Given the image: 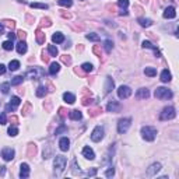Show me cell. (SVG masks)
I'll list each match as a JSON object with an SVG mask.
<instances>
[{"label":"cell","instance_id":"obj_1","mask_svg":"<svg viewBox=\"0 0 179 179\" xmlns=\"http://www.w3.org/2000/svg\"><path fill=\"white\" fill-rule=\"evenodd\" d=\"M67 165V160L66 157H63V155H56L53 160V167H55V175L59 176L60 173L64 171V168H66Z\"/></svg>","mask_w":179,"mask_h":179},{"label":"cell","instance_id":"obj_2","mask_svg":"<svg viewBox=\"0 0 179 179\" xmlns=\"http://www.w3.org/2000/svg\"><path fill=\"white\" fill-rule=\"evenodd\" d=\"M44 76H45V70L39 66H35V67H29L27 70V73L24 74V77H28V79H32V80H39Z\"/></svg>","mask_w":179,"mask_h":179},{"label":"cell","instance_id":"obj_3","mask_svg":"<svg viewBox=\"0 0 179 179\" xmlns=\"http://www.w3.org/2000/svg\"><path fill=\"white\" fill-rule=\"evenodd\" d=\"M142 136L147 142H153V140H155V136H157V129L153 127V126H143Z\"/></svg>","mask_w":179,"mask_h":179},{"label":"cell","instance_id":"obj_4","mask_svg":"<svg viewBox=\"0 0 179 179\" xmlns=\"http://www.w3.org/2000/svg\"><path fill=\"white\" fill-rule=\"evenodd\" d=\"M154 97L158 98V99H169V98L173 97V94H172V91H171V90H168V88L158 87L157 90L154 91Z\"/></svg>","mask_w":179,"mask_h":179},{"label":"cell","instance_id":"obj_5","mask_svg":"<svg viewBox=\"0 0 179 179\" xmlns=\"http://www.w3.org/2000/svg\"><path fill=\"white\" fill-rule=\"evenodd\" d=\"M176 116V112H175V108L173 107H165L162 109V112L160 113V119L161 120H171Z\"/></svg>","mask_w":179,"mask_h":179},{"label":"cell","instance_id":"obj_6","mask_svg":"<svg viewBox=\"0 0 179 179\" xmlns=\"http://www.w3.org/2000/svg\"><path fill=\"white\" fill-rule=\"evenodd\" d=\"M130 125H132V119H130V118H123V119H120L119 123H118V133H119V134H125V133L129 130Z\"/></svg>","mask_w":179,"mask_h":179},{"label":"cell","instance_id":"obj_7","mask_svg":"<svg viewBox=\"0 0 179 179\" xmlns=\"http://www.w3.org/2000/svg\"><path fill=\"white\" fill-rule=\"evenodd\" d=\"M104 134H105L104 127H102V126H95L94 130H92V133H91V140L94 143H98L104 138Z\"/></svg>","mask_w":179,"mask_h":179},{"label":"cell","instance_id":"obj_8","mask_svg":"<svg viewBox=\"0 0 179 179\" xmlns=\"http://www.w3.org/2000/svg\"><path fill=\"white\" fill-rule=\"evenodd\" d=\"M132 95V88L127 87V85H120L118 88V97L120 99H126V98H129Z\"/></svg>","mask_w":179,"mask_h":179},{"label":"cell","instance_id":"obj_9","mask_svg":"<svg viewBox=\"0 0 179 179\" xmlns=\"http://www.w3.org/2000/svg\"><path fill=\"white\" fill-rule=\"evenodd\" d=\"M161 168H162V165H161L160 162H154V164H151L150 167L147 168V176H154V175H157L158 172L161 171Z\"/></svg>","mask_w":179,"mask_h":179},{"label":"cell","instance_id":"obj_10","mask_svg":"<svg viewBox=\"0 0 179 179\" xmlns=\"http://www.w3.org/2000/svg\"><path fill=\"white\" fill-rule=\"evenodd\" d=\"M14 155H16V151L10 147H4L2 150V157H3L4 161H11L14 158Z\"/></svg>","mask_w":179,"mask_h":179},{"label":"cell","instance_id":"obj_11","mask_svg":"<svg viewBox=\"0 0 179 179\" xmlns=\"http://www.w3.org/2000/svg\"><path fill=\"white\" fill-rule=\"evenodd\" d=\"M122 109V105L118 102V101H109L108 102V105H107V111L108 112H113V113H118L119 111Z\"/></svg>","mask_w":179,"mask_h":179},{"label":"cell","instance_id":"obj_12","mask_svg":"<svg viewBox=\"0 0 179 179\" xmlns=\"http://www.w3.org/2000/svg\"><path fill=\"white\" fill-rule=\"evenodd\" d=\"M83 157L85 158V160H90V161H92L95 158V153H94V150H92L91 147H84L83 148Z\"/></svg>","mask_w":179,"mask_h":179},{"label":"cell","instance_id":"obj_13","mask_svg":"<svg viewBox=\"0 0 179 179\" xmlns=\"http://www.w3.org/2000/svg\"><path fill=\"white\" fill-rule=\"evenodd\" d=\"M29 176V165L28 164H21L20 165V178L21 179H25Z\"/></svg>","mask_w":179,"mask_h":179},{"label":"cell","instance_id":"obj_14","mask_svg":"<svg viewBox=\"0 0 179 179\" xmlns=\"http://www.w3.org/2000/svg\"><path fill=\"white\" fill-rule=\"evenodd\" d=\"M113 87H115V81H113L111 77H107V79H105V87H104L105 91H104V94L105 95L109 94V92L113 90Z\"/></svg>","mask_w":179,"mask_h":179},{"label":"cell","instance_id":"obj_15","mask_svg":"<svg viewBox=\"0 0 179 179\" xmlns=\"http://www.w3.org/2000/svg\"><path fill=\"white\" fill-rule=\"evenodd\" d=\"M118 6L122 9L120 11V16H127V6H129V0H118Z\"/></svg>","mask_w":179,"mask_h":179},{"label":"cell","instance_id":"obj_16","mask_svg":"<svg viewBox=\"0 0 179 179\" xmlns=\"http://www.w3.org/2000/svg\"><path fill=\"white\" fill-rule=\"evenodd\" d=\"M136 97L138 99H147L150 97V91H148L147 88H138L137 92H136Z\"/></svg>","mask_w":179,"mask_h":179},{"label":"cell","instance_id":"obj_17","mask_svg":"<svg viewBox=\"0 0 179 179\" xmlns=\"http://www.w3.org/2000/svg\"><path fill=\"white\" fill-rule=\"evenodd\" d=\"M59 148L62 151H67L70 148V140L67 137H62L59 140Z\"/></svg>","mask_w":179,"mask_h":179},{"label":"cell","instance_id":"obj_18","mask_svg":"<svg viewBox=\"0 0 179 179\" xmlns=\"http://www.w3.org/2000/svg\"><path fill=\"white\" fill-rule=\"evenodd\" d=\"M142 46L144 48V49H153L155 52V56L157 57H160L161 56V53H160V50L157 49V46H154V45L151 44L150 41H143V44H142Z\"/></svg>","mask_w":179,"mask_h":179},{"label":"cell","instance_id":"obj_19","mask_svg":"<svg viewBox=\"0 0 179 179\" xmlns=\"http://www.w3.org/2000/svg\"><path fill=\"white\" fill-rule=\"evenodd\" d=\"M164 18H175L176 17V11H175V7H167L165 11H164Z\"/></svg>","mask_w":179,"mask_h":179},{"label":"cell","instance_id":"obj_20","mask_svg":"<svg viewBox=\"0 0 179 179\" xmlns=\"http://www.w3.org/2000/svg\"><path fill=\"white\" fill-rule=\"evenodd\" d=\"M160 80L162 83H169L171 80H172V76H171L169 70H168V69L162 70V72H161V76H160Z\"/></svg>","mask_w":179,"mask_h":179},{"label":"cell","instance_id":"obj_21","mask_svg":"<svg viewBox=\"0 0 179 179\" xmlns=\"http://www.w3.org/2000/svg\"><path fill=\"white\" fill-rule=\"evenodd\" d=\"M69 118L72 120H80L83 118V113L80 112L79 109H73V111H70L69 112Z\"/></svg>","mask_w":179,"mask_h":179},{"label":"cell","instance_id":"obj_22","mask_svg":"<svg viewBox=\"0 0 179 179\" xmlns=\"http://www.w3.org/2000/svg\"><path fill=\"white\" fill-rule=\"evenodd\" d=\"M16 49H17V52H18L20 55H24V53H27V49H28V46H27L25 41H20L18 44H17Z\"/></svg>","mask_w":179,"mask_h":179},{"label":"cell","instance_id":"obj_23","mask_svg":"<svg viewBox=\"0 0 179 179\" xmlns=\"http://www.w3.org/2000/svg\"><path fill=\"white\" fill-rule=\"evenodd\" d=\"M63 41H64V35L62 32H56V34L52 35V42L53 44H62Z\"/></svg>","mask_w":179,"mask_h":179},{"label":"cell","instance_id":"obj_24","mask_svg":"<svg viewBox=\"0 0 179 179\" xmlns=\"http://www.w3.org/2000/svg\"><path fill=\"white\" fill-rule=\"evenodd\" d=\"M59 70H60V64H59V63H56V62L50 63V67H49V74L50 76H55L56 73H59Z\"/></svg>","mask_w":179,"mask_h":179},{"label":"cell","instance_id":"obj_25","mask_svg":"<svg viewBox=\"0 0 179 179\" xmlns=\"http://www.w3.org/2000/svg\"><path fill=\"white\" fill-rule=\"evenodd\" d=\"M63 99H64V102H67V104H74L76 102V97L72 92H64V94H63Z\"/></svg>","mask_w":179,"mask_h":179},{"label":"cell","instance_id":"obj_26","mask_svg":"<svg viewBox=\"0 0 179 179\" xmlns=\"http://www.w3.org/2000/svg\"><path fill=\"white\" fill-rule=\"evenodd\" d=\"M46 87L45 85H39V87L37 88V91H35V94H37V97H39V98H44L45 95H46Z\"/></svg>","mask_w":179,"mask_h":179},{"label":"cell","instance_id":"obj_27","mask_svg":"<svg viewBox=\"0 0 179 179\" xmlns=\"http://www.w3.org/2000/svg\"><path fill=\"white\" fill-rule=\"evenodd\" d=\"M137 21H138V24L142 25V27H146V28H148V27L153 25V21H151L150 18H138Z\"/></svg>","mask_w":179,"mask_h":179},{"label":"cell","instance_id":"obj_28","mask_svg":"<svg viewBox=\"0 0 179 179\" xmlns=\"http://www.w3.org/2000/svg\"><path fill=\"white\" fill-rule=\"evenodd\" d=\"M20 67V62L18 60H10L9 63V70H11V72H16V70H18Z\"/></svg>","mask_w":179,"mask_h":179},{"label":"cell","instance_id":"obj_29","mask_svg":"<svg viewBox=\"0 0 179 179\" xmlns=\"http://www.w3.org/2000/svg\"><path fill=\"white\" fill-rule=\"evenodd\" d=\"M144 74L148 76V77H155V76H157V70H155L154 67H146Z\"/></svg>","mask_w":179,"mask_h":179},{"label":"cell","instance_id":"obj_30","mask_svg":"<svg viewBox=\"0 0 179 179\" xmlns=\"http://www.w3.org/2000/svg\"><path fill=\"white\" fill-rule=\"evenodd\" d=\"M104 48H105V52H107V53H111V52H112V48H113V42L111 41V39H107V41L104 42Z\"/></svg>","mask_w":179,"mask_h":179},{"label":"cell","instance_id":"obj_31","mask_svg":"<svg viewBox=\"0 0 179 179\" xmlns=\"http://www.w3.org/2000/svg\"><path fill=\"white\" fill-rule=\"evenodd\" d=\"M37 42L39 45H42L45 42V34L41 31V29H38V31H37Z\"/></svg>","mask_w":179,"mask_h":179},{"label":"cell","instance_id":"obj_32","mask_svg":"<svg viewBox=\"0 0 179 179\" xmlns=\"http://www.w3.org/2000/svg\"><path fill=\"white\" fill-rule=\"evenodd\" d=\"M48 52H49L50 56H57V53H59V50L55 45H48Z\"/></svg>","mask_w":179,"mask_h":179},{"label":"cell","instance_id":"obj_33","mask_svg":"<svg viewBox=\"0 0 179 179\" xmlns=\"http://www.w3.org/2000/svg\"><path fill=\"white\" fill-rule=\"evenodd\" d=\"M85 38H87V39H90V41H94V42L99 41V35L95 34V32H90V34H87V35H85Z\"/></svg>","mask_w":179,"mask_h":179},{"label":"cell","instance_id":"obj_34","mask_svg":"<svg viewBox=\"0 0 179 179\" xmlns=\"http://www.w3.org/2000/svg\"><path fill=\"white\" fill-rule=\"evenodd\" d=\"M22 80H24V76H16V77L11 80V83H10V84H11V85H20L22 83Z\"/></svg>","mask_w":179,"mask_h":179},{"label":"cell","instance_id":"obj_35","mask_svg":"<svg viewBox=\"0 0 179 179\" xmlns=\"http://www.w3.org/2000/svg\"><path fill=\"white\" fill-rule=\"evenodd\" d=\"M2 46H3L4 50H13V48H14V44H13V41H4L3 44H2Z\"/></svg>","mask_w":179,"mask_h":179},{"label":"cell","instance_id":"obj_36","mask_svg":"<svg viewBox=\"0 0 179 179\" xmlns=\"http://www.w3.org/2000/svg\"><path fill=\"white\" fill-rule=\"evenodd\" d=\"M57 4L63 7H72L73 6V2L72 0H57Z\"/></svg>","mask_w":179,"mask_h":179},{"label":"cell","instance_id":"obj_37","mask_svg":"<svg viewBox=\"0 0 179 179\" xmlns=\"http://www.w3.org/2000/svg\"><path fill=\"white\" fill-rule=\"evenodd\" d=\"M81 69L84 70V72H87V73H91L92 70H94V67H92L91 63H83V64H81Z\"/></svg>","mask_w":179,"mask_h":179},{"label":"cell","instance_id":"obj_38","mask_svg":"<svg viewBox=\"0 0 179 179\" xmlns=\"http://www.w3.org/2000/svg\"><path fill=\"white\" fill-rule=\"evenodd\" d=\"M29 6H31L32 9H42V10L48 9V4H44V3H31Z\"/></svg>","mask_w":179,"mask_h":179},{"label":"cell","instance_id":"obj_39","mask_svg":"<svg viewBox=\"0 0 179 179\" xmlns=\"http://www.w3.org/2000/svg\"><path fill=\"white\" fill-rule=\"evenodd\" d=\"M7 133H9V136H11V137H14V136L18 134V129L17 127H14V126H10L9 130H7Z\"/></svg>","mask_w":179,"mask_h":179},{"label":"cell","instance_id":"obj_40","mask_svg":"<svg viewBox=\"0 0 179 179\" xmlns=\"http://www.w3.org/2000/svg\"><path fill=\"white\" fill-rule=\"evenodd\" d=\"M10 104L14 105V107H18V105L21 104V99H20L18 97H16V95H14V97H11V99H10Z\"/></svg>","mask_w":179,"mask_h":179},{"label":"cell","instance_id":"obj_41","mask_svg":"<svg viewBox=\"0 0 179 179\" xmlns=\"http://www.w3.org/2000/svg\"><path fill=\"white\" fill-rule=\"evenodd\" d=\"M113 175H115V168L111 165V167L108 168L107 171H105V176H107V178H112Z\"/></svg>","mask_w":179,"mask_h":179},{"label":"cell","instance_id":"obj_42","mask_svg":"<svg viewBox=\"0 0 179 179\" xmlns=\"http://www.w3.org/2000/svg\"><path fill=\"white\" fill-rule=\"evenodd\" d=\"M0 90H2V92H3V94H9V91H10V83H4V84H2Z\"/></svg>","mask_w":179,"mask_h":179},{"label":"cell","instance_id":"obj_43","mask_svg":"<svg viewBox=\"0 0 179 179\" xmlns=\"http://www.w3.org/2000/svg\"><path fill=\"white\" fill-rule=\"evenodd\" d=\"M72 172H73V175H77V173H79L80 172V167H77V161H73V171H72Z\"/></svg>","mask_w":179,"mask_h":179},{"label":"cell","instance_id":"obj_44","mask_svg":"<svg viewBox=\"0 0 179 179\" xmlns=\"http://www.w3.org/2000/svg\"><path fill=\"white\" fill-rule=\"evenodd\" d=\"M7 123V116L4 112H0V125H6Z\"/></svg>","mask_w":179,"mask_h":179},{"label":"cell","instance_id":"obj_45","mask_svg":"<svg viewBox=\"0 0 179 179\" xmlns=\"http://www.w3.org/2000/svg\"><path fill=\"white\" fill-rule=\"evenodd\" d=\"M63 132H67V126L66 125H62L59 129H56V132L55 133H56V134H60V133H63Z\"/></svg>","mask_w":179,"mask_h":179},{"label":"cell","instance_id":"obj_46","mask_svg":"<svg viewBox=\"0 0 179 179\" xmlns=\"http://www.w3.org/2000/svg\"><path fill=\"white\" fill-rule=\"evenodd\" d=\"M16 108H17V107H14V105H11V104L9 102V104L6 105V112H14V111H16Z\"/></svg>","mask_w":179,"mask_h":179},{"label":"cell","instance_id":"obj_47","mask_svg":"<svg viewBox=\"0 0 179 179\" xmlns=\"http://www.w3.org/2000/svg\"><path fill=\"white\" fill-rule=\"evenodd\" d=\"M87 175L88 176H95V175H97V168H92V169H90L87 172Z\"/></svg>","mask_w":179,"mask_h":179},{"label":"cell","instance_id":"obj_48","mask_svg":"<svg viewBox=\"0 0 179 179\" xmlns=\"http://www.w3.org/2000/svg\"><path fill=\"white\" fill-rule=\"evenodd\" d=\"M62 60H63L64 63H66V64H70V63H72V59H70L69 56H63V57H62Z\"/></svg>","mask_w":179,"mask_h":179},{"label":"cell","instance_id":"obj_49","mask_svg":"<svg viewBox=\"0 0 179 179\" xmlns=\"http://www.w3.org/2000/svg\"><path fill=\"white\" fill-rule=\"evenodd\" d=\"M4 73H6V66H4V64H2V63H0V76H3Z\"/></svg>","mask_w":179,"mask_h":179},{"label":"cell","instance_id":"obj_50","mask_svg":"<svg viewBox=\"0 0 179 179\" xmlns=\"http://www.w3.org/2000/svg\"><path fill=\"white\" fill-rule=\"evenodd\" d=\"M4 173H6V167L0 165V176H4Z\"/></svg>","mask_w":179,"mask_h":179},{"label":"cell","instance_id":"obj_51","mask_svg":"<svg viewBox=\"0 0 179 179\" xmlns=\"http://www.w3.org/2000/svg\"><path fill=\"white\" fill-rule=\"evenodd\" d=\"M18 37L21 38V41H24L25 39V32L24 31H18Z\"/></svg>","mask_w":179,"mask_h":179},{"label":"cell","instance_id":"obj_52","mask_svg":"<svg viewBox=\"0 0 179 179\" xmlns=\"http://www.w3.org/2000/svg\"><path fill=\"white\" fill-rule=\"evenodd\" d=\"M7 37H9V39H10V41H13V39L16 38V35L13 34V32H9V34H7Z\"/></svg>","mask_w":179,"mask_h":179},{"label":"cell","instance_id":"obj_53","mask_svg":"<svg viewBox=\"0 0 179 179\" xmlns=\"http://www.w3.org/2000/svg\"><path fill=\"white\" fill-rule=\"evenodd\" d=\"M2 34H4V27H3V24H0V35Z\"/></svg>","mask_w":179,"mask_h":179},{"label":"cell","instance_id":"obj_54","mask_svg":"<svg viewBox=\"0 0 179 179\" xmlns=\"http://www.w3.org/2000/svg\"><path fill=\"white\" fill-rule=\"evenodd\" d=\"M0 107H2V101H0Z\"/></svg>","mask_w":179,"mask_h":179}]
</instances>
